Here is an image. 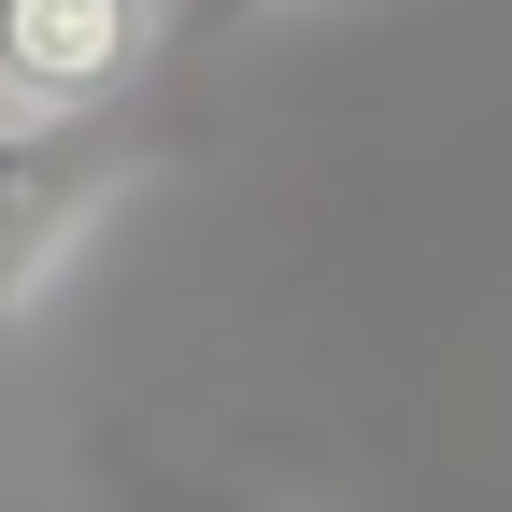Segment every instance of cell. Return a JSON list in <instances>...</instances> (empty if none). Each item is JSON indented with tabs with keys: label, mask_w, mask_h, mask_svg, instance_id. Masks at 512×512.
Wrapping results in <instances>:
<instances>
[{
	"label": "cell",
	"mask_w": 512,
	"mask_h": 512,
	"mask_svg": "<svg viewBox=\"0 0 512 512\" xmlns=\"http://www.w3.org/2000/svg\"><path fill=\"white\" fill-rule=\"evenodd\" d=\"M171 157V100H114V114H15L0 100V328L86 256V228Z\"/></svg>",
	"instance_id": "6da1fadb"
},
{
	"label": "cell",
	"mask_w": 512,
	"mask_h": 512,
	"mask_svg": "<svg viewBox=\"0 0 512 512\" xmlns=\"http://www.w3.org/2000/svg\"><path fill=\"white\" fill-rule=\"evenodd\" d=\"M171 86V0H0V100L114 114Z\"/></svg>",
	"instance_id": "7a4b0ae2"
},
{
	"label": "cell",
	"mask_w": 512,
	"mask_h": 512,
	"mask_svg": "<svg viewBox=\"0 0 512 512\" xmlns=\"http://www.w3.org/2000/svg\"><path fill=\"white\" fill-rule=\"evenodd\" d=\"M271 15H299V0H171V72H200L214 43H242V29H271Z\"/></svg>",
	"instance_id": "3957f363"
},
{
	"label": "cell",
	"mask_w": 512,
	"mask_h": 512,
	"mask_svg": "<svg viewBox=\"0 0 512 512\" xmlns=\"http://www.w3.org/2000/svg\"><path fill=\"white\" fill-rule=\"evenodd\" d=\"M143 512H285V498H256V484H157Z\"/></svg>",
	"instance_id": "277c9868"
}]
</instances>
